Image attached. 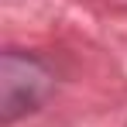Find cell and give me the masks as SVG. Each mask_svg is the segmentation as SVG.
<instances>
[{
    "mask_svg": "<svg viewBox=\"0 0 127 127\" xmlns=\"http://www.w3.org/2000/svg\"><path fill=\"white\" fill-rule=\"evenodd\" d=\"M59 76L41 55L7 48L0 55V124L10 127L28 113H38L55 96Z\"/></svg>",
    "mask_w": 127,
    "mask_h": 127,
    "instance_id": "6da1fadb",
    "label": "cell"
}]
</instances>
